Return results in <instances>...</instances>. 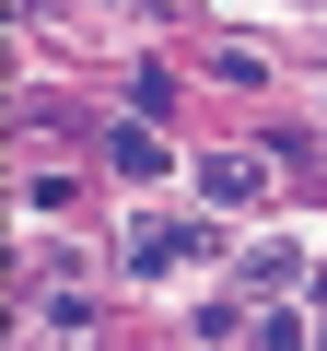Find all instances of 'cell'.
<instances>
[{"label": "cell", "instance_id": "7a4b0ae2", "mask_svg": "<svg viewBox=\"0 0 327 351\" xmlns=\"http://www.w3.org/2000/svg\"><path fill=\"white\" fill-rule=\"evenodd\" d=\"M199 188H211L222 211H246V199L269 188V164H257V152H211V164H199Z\"/></svg>", "mask_w": 327, "mask_h": 351}, {"label": "cell", "instance_id": "6da1fadb", "mask_svg": "<svg viewBox=\"0 0 327 351\" xmlns=\"http://www.w3.org/2000/svg\"><path fill=\"white\" fill-rule=\"evenodd\" d=\"M187 258H222L211 223H140L129 234V269H187Z\"/></svg>", "mask_w": 327, "mask_h": 351}, {"label": "cell", "instance_id": "3957f363", "mask_svg": "<svg viewBox=\"0 0 327 351\" xmlns=\"http://www.w3.org/2000/svg\"><path fill=\"white\" fill-rule=\"evenodd\" d=\"M105 164H117V176H164V141H152V129H117Z\"/></svg>", "mask_w": 327, "mask_h": 351}]
</instances>
